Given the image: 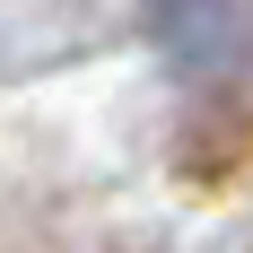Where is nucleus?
I'll list each match as a JSON object with an SVG mask.
<instances>
[{
    "label": "nucleus",
    "instance_id": "nucleus-1",
    "mask_svg": "<svg viewBox=\"0 0 253 253\" xmlns=\"http://www.w3.org/2000/svg\"><path fill=\"white\" fill-rule=\"evenodd\" d=\"M183 131H210V175L253 140V0H149L140 9Z\"/></svg>",
    "mask_w": 253,
    "mask_h": 253
}]
</instances>
